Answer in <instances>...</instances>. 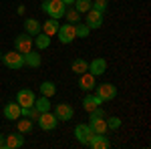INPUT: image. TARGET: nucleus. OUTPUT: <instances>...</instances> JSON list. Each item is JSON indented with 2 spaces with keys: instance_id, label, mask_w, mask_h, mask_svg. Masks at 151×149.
Returning <instances> with one entry per match:
<instances>
[{
  "instance_id": "nucleus-1",
  "label": "nucleus",
  "mask_w": 151,
  "mask_h": 149,
  "mask_svg": "<svg viewBox=\"0 0 151 149\" xmlns=\"http://www.w3.org/2000/svg\"><path fill=\"white\" fill-rule=\"evenodd\" d=\"M42 10L47 12L50 18H55V20H60V18H65L67 4H65L63 0H45V2H42Z\"/></svg>"
},
{
  "instance_id": "nucleus-2",
  "label": "nucleus",
  "mask_w": 151,
  "mask_h": 149,
  "mask_svg": "<svg viewBox=\"0 0 151 149\" xmlns=\"http://www.w3.org/2000/svg\"><path fill=\"white\" fill-rule=\"evenodd\" d=\"M2 63L12 71H18L24 67V55H20L18 50H10L6 55H2Z\"/></svg>"
},
{
  "instance_id": "nucleus-3",
  "label": "nucleus",
  "mask_w": 151,
  "mask_h": 149,
  "mask_svg": "<svg viewBox=\"0 0 151 149\" xmlns=\"http://www.w3.org/2000/svg\"><path fill=\"white\" fill-rule=\"evenodd\" d=\"M95 95L97 97H101V101L107 103V101H111V99H115L117 97V87L113 83H103V85H95Z\"/></svg>"
},
{
  "instance_id": "nucleus-4",
  "label": "nucleus",
  "mask_w": 151,
  "mask_h": 149,
  "mask_svg": "<svg viewBox=\"0 0 151 149\" xmlns=\"http://www.w3.org/2000/svg\"><path fill=\"white\" fill-rule=\"evenodd\" d=\"M57 35H58V40H60L63 45H70V42L77 38V35H75V24H70V22L60 24Z\"/></svg>"
},
{
  "instance_id": "nucleus-5",
  "label": "nucleus",
  "mask_w": 151,
  "mask_h": 149,
  "mask_svg": "<svg viewBox=\"0 0 151 149\" xmlns=\"http://www.w3.org/2000/svg\"><path fill=\"white\" fill-rule=\"evenodd\" d=\"M36 123H38V127H40L42 131H52V129L57 127L58 119L55 117V113H50V111H45V113H40V115H38Z\"/></svg>"
},
{
  "instance_id": "nucleus-6",
  "label": "nucleus",
  "mask_w": 151,
  "mask_h": 149,
  "mask_svg": "<svg viewBox=\"0 0 151 149\" xmlns=\"http://www.w3.org/2000/svg\"><path fill=\"white\" fill-rule=\"evenodd\" d=\"M14 50H18L20 55H26L28 50H32V36L22 32L14 38Z\"/></svg>"
},
{
  "instance_id": "nucleus-7",
  "label": "nucleus",
  "mask_w": 151,
  "mask_h": 149,
  "mask_svg": "<svg viewBox=\"0 0 151 149\" xmlns=\"http://www.w3.org/2000/svg\"><path fill=\"white\" fill-rule=\"evenodd\" d=\"M55 117H57L58 121H70L75 117V109L69 103H58L55 107Z\"/></svg>"
},
{
  "instance_id": "nucleus-8",
  "label": "nucleus",
  "mask_w": 151,
  "mask_h": 149,
  "mask_svg": "<svg viewBox=\"0 0 151 149\" xmlns=\"http://www.w3.org/2000/svg\"><path fill=\"white\" fill-rule=\"evenodd\" d=\"M85 24H87L91 30L101 28V26H103V12H99V10H95V8H91V10L87 12V20H85Z\"/></svg>"
},
{
  "instance_id": "nucleus-9",
  "label": "nucleus",
  "mask_w": 151,
  "mask_h": 149,
  "mask_svg": "<svg viewBox=\"0 0 151 149\" xmlns=\"http://www.w3.org/2000/svg\"><path fill=\"white\" fill-rule=\"evenodd\" d=\"M91 135H93V131H91V127L87 125V123H79V125L75 127V137H77V141L81 145H87Z\"/></svg>"
},
{
  "instance_id": "nucleus-10",
  "label": "nucleus",
  "mask_w": 151,
  "mask_h": 149,
  "mask_svg": "<svg viewBox=\"0 0 151 149\" xmlns=\"http://www.w3.org/2000/svg\"><path fill=\"white\" fill-rule=\"evenodd\" d=\"M35 99H36V95L30 89H20V91L16 93V103L20 105V107H32Z\"/></svg>"
},
{
  "instance_id": "nucleus-11",
  "label": "nucleus",
  "mask_w": 151,
  "mask_h": 149,
  "mask_svg": "<svg viewBox=\"0 0 151 149\" xmlns=\"http://www.w3.org/2000/svg\"><path fill=\"white\" fill-rule=\"evenodd\" d=\"M87 145H89V147H93V149H109L111 143H109V139H107L105 133H93Z\"/></svg>"
},
{
  "instance_id": "nucleus-12",
  "label": "nucleus",
  "mask_w": 151,
  "mask_h": 149,
  "mask_svg": "<svg viewBox=\"0 0 151 149\" xmlns=\"http://www.w3.org/2000/svg\"><path fill=\"white\" fill-rule=\"evenodd\" d=\"M95 79H97V77H95V75H91V73L87 71V73L79 75V87H81L85 93H91L95 89V85H97V81H95Z\"/></svg>"
},
{
  "instance_id": "nucleus-13",
  "label": "nucleus",
  "mask_w": 151,
  "mask_h": 149,
  "mask_svg": "<svg viewBox=\"0 0 151 149\" xmlns=\"http://www.w3.org/2000/svg\"><path fill=\"white\" fill-rule=\"evenodd\" d=\"M105 71H107V60L101 57L93 58L91 63H89V73L91 75H95V77H99V75H103Z\"/></svg>"
},
{
  "instance_id": "nucleus-14",
  "label": "nucleus",
  "mask_w": 151,
  "mask_h": 149,
  "mask_svg": "<svg viewBox=\"0 0 151 149\" xmlns=\"http://www.w3.org/2000/svg\"><path fill=\"white\" fill-rule=\"evenodd\" d=\"M24 145V135L20 131L6 135V149H20Z\"/></svg>"
},
{
  "instance_id": "nucleus-15",
  "label": "nucleus",
  "mask_w": 151,
  "mask_h": 149,
  "mask_svg": "<svg viewBox=\"0 0 151 149\" xmlns=\"http://www.w3.org/2000/svg\"><path fill=\"white\" fill-rule=\"evenodd\" d=\"M103 105V101H101V97H97V95H85V99H83V109L87 111V113H91L93 109H97V107H101Z\"/></svg>"
},
{
  "instance_id": "nucleus-16",
  "label": "nucleus",
  "mask_w": 151,
  "mask_h": 149,
  "mask_svg": "<svg viewBox=\"0 0 151 149\" xmlns=\"http://www.w3.org/2000/svg\"><path fill=\"white\" fill-rule=\"evenodd\" d=\"M40 32H45V35H48V36H55L58 32V20L48 18L45 22H40Z\"/></svg>"
},
{
  "instance_id": "nucleus-17",
  "label": "nucleus",
  "mask_w": 151,
  "mask_h": 149,
  "mask_svg": "<svg viewBox=\"0 0 151 149\" xmlns=\"http://www.w3.org/2000/svg\"><path fill=\"white\" fill-rule=\"evenodd\" d=\"M22 24H24V32H26V35L36 36L40 32V20H36V18H26Z\"/></svg>"
},
{
  "instance_id": "nucleus-18",
  "label": "nucleus",
  "mask_w": 151,
  "mask_h": 149,
  "mask_svg": "<svg viewBox=\"0 0 151 149\" xmlns=\"http://www.w3.org/2000/svg\"><path fill=\"white\" fill-rule=\"evenodd\" d=\"M4 117L8 121H16L20 117V105L18 103H6V107H4Z\"/></svg>"
},
{
  "instance_id": "nucleus-19",
  "label": "nucleus",
  "mask_w": 151,
  "mask_h": 149,
  "mask_svg": "<svg viewBox=\"0 0 151 149\" xmlns=\"http://www.w3.org/2000/svg\"><path fill=\"white\" fill-rule=\"evenodd\" d=\"M40 63H42V58L38 55V50H28V53L24 55V65H26V67L36 69V67H40Z\"/></svg>"
},
{
  "instance_id": "nucleus-20",
  "label": "nucleus",
  "mask_w": 151,
  "mask_h": 149,
  "mask_svg": "<svg viewBox=\"0 0 151 149\" xmlns=\"http://www.w3.org/2000/svg\"><path fill=\"white\" fill-rule=\"evenodd\" d=\"M50 38H52V36L45 35V32H38V35L32 38V46H36L38 50H45V48L50 46Z\"/></svg>"
},
{
  "instance_id": "nucleus-21",
  "label": "nucleus",
  "mask_w": 151,
  "mask_h": 149,
  "mask_svg": "<svg viewBox=\"0 0 151 149\" xmlns=\"http://www.w3.org/2000/svg\"><path fill=\"white\" fill-rule=\"evenodd\" d=\"M38 91H40L42 97H48V99H50V97L57 93V85H55L52 81H42V83H40V87H38Z\"/></svg>"
},
{
  "instance_id": "nucleus-22",
  "label": "nucleus",
  "mask_w": 151,
  "mask_h": 149,
  "mask_svg": "<svg viewBox=\"0 0 151 149\" xmlns=\"http://www.w3.org/2000/svg\"><path fill=\"white\" fill-rule=\"evenodd\" d=\"M70 69H73L75 75H83V73L89 71V63H87L85 58H75V60L70 63Z\"/></svg>"
},
{
  "instance_id": "nucleus-23",
  "label": "nucleus",
  "mask_w": 151,
  "mask_h": 149,
  "mask_svg": "<svg viewBox=\"0 0 151 149\" xmlns=\"http://www.w3.org/2000/svg\"><path fill=\"white\" fill-rule=\"evenodd\" d=\"M91 131L93 133H107V123H105V117H99V119H91Z\"/></svg>"
},
{
  "instance_id": "nucleus-24",
  "label": "nucleus",
  "mask_w": 151,
  "mask_h": 149,
  "mask_svg": "<svg viewBox=\"0 0 151 149\" xmlns=\"http://www.w3.org/2000/svg\"><path fill=\"white\" fill-rule=\"evenodd\" d=\"M91 6H93L91 0H75L73 2V8L79 12V14H87V12L91 10Z\"/></svg>"
},
{
  "instance_id": "nucleus-25",
  "label": "nucleus",
  "mask_w": 151,
  "mask_h": 149,
  "mask_svg": "<svg viewBox=\"0 0 151 149\" xmlns=\"http://www.w3.org/2000/svg\"><path fill=\"white\" fill-rule=\"evenodd\" d=\"M16 121H18V131H20V133H30L32 127H35L32 119H28V117H18Z\"/></svg>"
},
{
  "instance_id": "nucleus-26",
  "label": "nucleus",
  "mask_w": 151,
  "mask_h": 149,
  "mask_svg": "<svg viewBox=\"0 0 151 149\" xmlns=\"http://www.w3.org/2000/svg\"><path fill=\"white\" fill-rule=\"evenodd\" d=\"M35 109L38 111V113H45V111H50V101H48V97H38V99H35Z\"/></svg>"
},
{
  "instance_id": "nucleus-27",
  "label": "nucleus",
  "mask_w": 151,
  "mask_h": 149,
  "mask_svg": "<svg viewBox=\"0 0 151 149\" xmlns=\"http://www.w3.org/2000/svg\"><path fill=\"white\" fill-rule=\"evenodd\" d=\"M65 18H67V22L70 24H77V22H81V14L75 10L73 6H67V12H65Z\"/></svg>"
},
{
  "instance_id": "nucleus-28",
  "label": "nucleus",
  "mask_w": 151,
  "mask_h": 149,
  "mask_svg": "<svg viewBox=\"0 0 151 149\" xmlns=\"http://www.w3.org/2000/svg\"><path fill=\"white\" fill-rule=\"evenodd\" d=\"M89 32H91V28H89L85 22H77L75 24V35H77V38H87Z\"/></svg>"
},
{
  "instance_id": "nucleus-29",
  "label": "nucleus",
  "mask_w": 151,
  "mask_h": 149,
  "mask_svg": "<svg viewBox=\"0 0 151 149\" xmlns=\"http://www.w3.org/2000/svg\"><path fill=\"white\" fill-rule=\"evenodd\" d=\"M105 123H107V129L117 131V129L121 127V119H119V117H105Z\"/></svg>"
},
{
  "instance_id": "nucleus-30",
  "label": "nucleus",
  "mask_w": 151,
  "mask_h": 149,
  "mask_svg": "<svg viewBox=\"0 0 151 149\" xmlns=\"http://www.w3.org/2000/svg\"><path fill=\"white\" fill-rule=\"evenodd\" d=\"M107 6H109V2L107 0H93V6L91 8H95V10H99V12H107Z\"/></svg>"
},
{
  "instance_id": "nucleus-31",
  "label": "nucleus",
  "mask_w": 151,
  "mask_h": 149,
  "mask_svg": "<svg viewBox=\"0 0 151 149\" xmlns=\"http://www.w3.org/2000/svg\"><path fill=\"white\" fill-rule=\"evenodd\" d=\"M0 149H6V135L0 133Z\"/></svg>"
},
{
  "instance_id": "nucleus-32",
  "label": "nucleus",
  "mask_w": 151,
  "mask_h": 149,
  "mask_svg": "<svg viewBox=\"0 0 151 149\" xmlns=\"http://www.w3.org/2000/svg\"><path fill=\"white\" fill-rule=\"evenodd\" d=\"M63 2H65L67 6H73V2H75V0H63Z\"/></svg>"
},
{
  "instance_id": "nucleus-33",
  "label": "nucleus",
  "mask_w": 151,
  "mask_h": 149,
  "mask_svg": "<svg viewBox=\"0 0 151 149\" xmlns=\"http://www.w3.org/2000/svg\"><path fill=\"white\" fill-rule=\"evenodd\" d=\"M0 60H2V53H0Z\"/></svg>"
}]
</instances>
